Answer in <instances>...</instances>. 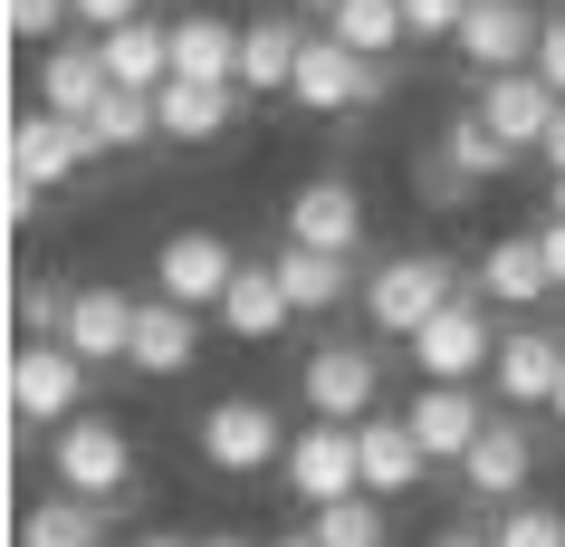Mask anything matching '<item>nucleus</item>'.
I'll use <instances>...</instances> for the list:
<instances>
[{"label":"nucleus","mask_w":565,"mask_h":547,"mask_svg":"<svg viewBox=\"0 0 565 547\" xmlns=\"http://www.w3.org/2000/svg\"><path fill=\"white\" fill-rule=\"evenodd\" d=\"M470 288H479L489 307H536L546 288H556V270H546V241H536V231H499V241L479 250Z\"/></svg>","instance_id":"f3484780"},{"label":"nucleus","mask_w":565,"mask_h":547,"mask_svg":"<svg viewBox=\"0 0 565 547\" xmlns=\"http://www.w3.org/2000/svg\"><path fill=\"white\" fill-rule=\"evenodd\" d=\"M422 202H441V212H450V202H470V182L450 173V154H441V145L422 154Z\"/></svg>","instance_id":"e433bc0d"},{"label":"nucleus","mask_w":565,"mask_h":547,"mask_svg":"<svg viewBox=\"0 0 565 547\" xmlns=\"http://www.w3.org/2000/svg\"><path fill=\"white\" fill-rule=\"evenodd\" d=\"M499 356V327H489V298L479 288H460V298L431 317V327L413 336V365H422V385H470L479 365Z\"/></svg>","instance_id":"0eeeda50"},{"label":"nucleus","mask_w":565,"mask_h":547,"mask_svg":"<svg viewBox=\"0 0 565 547\" xmlns=\"http://www.w3.org/2000/svg\"><path fill=\"white\" fill-rule=\"evenodd\" d=\"M298 10H307V20H335V0H298Z\"/></svg>","instance_id":"a18cd8bd"},{"label":"nucleus","mask_w":565,"mask_h":547,"mask_svg":"<svg viewBox=\"0 0 565 547\" xmlns=\"http://www.w3.org/2000/svg\"><path fill=\"white\" fill-rule=\"evenodd\" d=\"M536 471V442L518 413H489V432L470 442V461H460V490H479V499H518Z\"/></svg>","instance_id":"aec40b11"},{"label":"nucleus","mask_w":565,"mask_h":547,"mask_svg":"<svg viewBox=\"0 0 565 547\" xmlns=\"http://www.w3.org/2000/svg\"><path fill=\"white\" fill-rule=\"evenodd\" d=\"M355 442H364V490H374V499H413V490H422L431 452H422L413 413H364Z\"/></svg>","instance_id":"dca6fc26"},{"label":"nucleus","mask_w":565,"mask_h":547,"mask_svg":"<svg viewBox=\"0 0 565 547\" xmlns=\"http://www.w3.org/2000/svg\"><path fill=\"white\" fill-rule=\"evenodd\" d=\"M374 395H384V365H374V346H364V336H327V346H307L298 403L317 413V423H364V413H374Z\"/></svg>","instance_id":"20e7f679"},{"label":"nucleus","mask_w":565,"mask_h":547,"mask_svg":"<svg viewBox=\"0 0 565 547\" xmlns=\"http://www.w3.org/2000/svg\"><path fill=\"white\" fill-rule=\"evenodd\" d=\"M536 154H546V173H565V116L546 125V145H536Z\"/></svg>","instance_id":"a19ab883"},{"label":"nucleus","mask_w":565,"mask_h":547,"mask_svg":"<svg viewBox=\"0 0 565 547\" xmlns=\"http://www.w3.org/2000/svg\"><path fill=\"white\" fill-rule=\"evenodd\" d=\"M479 116H489V135L499 145H518V154H536L546 145V125L565 116V96L536 77V67H508V77H479V96H470Z\"/></svg>","instance_id":"9b49d317"},{"label":"nucleus","mask_w":565,"mask_h":547,"mask_svg":"<svg viewBox=\"0 0 565 547\" xmlns=\"http://www.w3.org/2000/svg\"><path fill=\"white\" fill-rule=\"evenodd\" d=\"M441 154H450V173L470 182V192H479V182H499L508 164H518V145H499L479 106H470V116H450V125H441Z\"/></svg>","instance_id":"c85d7f7f"},{"label":"nucleus","mask_w":565,"mask_h":547,"mask_svg":"<svg viewBox=\"0 0 565 547\" xmlns=\"http://www.w3.org/2000/svg\"><path fill=\"white\" fill-rule=\"evenodd\" d=\"M173 77H192V87H239V30L221 10L173 20Z\"/></svg>","instance_id":"b1692460"},{"label":"nucleus","mask_w":565,"mask_h":547,"mask_svg":"<svg viewBox=\"0 0 565 547\" xmlns=\"http://www.w3.org/2000/svg\"><path fill=\"white\" fill-rule=\"evenodd\" d=\"M536 241H546V270H556V288H565V212H546V231H536Z\"/></svg>","instance_id":"ea45409f"},{"label":"nucleus","mask_w":565,"mask_h":547,"mask_svg":"<svg viewBox=\"0 0 565 547\" xmlns=\"http://www.w3.org/2000/svg\"><path fill=\"white\" fill-rule=\"evenodd\" d=\"M211 317H221V327H231V336H249V346H268V336L288 327L298 307H288V288H278V270H268V260H239L231 298L211 307Z\"/></svg>","instance_id":"393cba45"},{"label":"nucleus","mask_w":565,"mask_h":547,"mask_svg":"<svg viewBox=\"0 0 565 547\" xmlns=\"http://www.w3.org/2000/svg\"><path fill=\"white\" fill-rule=\"evenodd\" d=\"M288 442L298 432H278V403H259V395H221L202 413V461L231 471V481H259L268 461H288Z\"/></svg>","instance_id":"39448f33"},{"label":"nucleus","mask_w":565,"mask_h":547,"mask_svg":"<svg viewBox=\"0 0 565 547\" xmlns=\"http://www.w3.org/2000/svg\"><path fill=\"white\" fill-rule=\"evenodd\" d=\"M268 547H317V538H307V528H298V538H268Z\"/></svg>","instance_id":"49530a36"},{"label":"nucleus","mask_w":565,"mask_h":547,"mask_svg":"<svg viewBox=\"0 0 565 547\" xmlns=\"http://www.w3.org/2000/svg\"><path fill=\"white\" fill-rule=\"evenodd\" d=\"M431 547H499V538H479V528H441Z\"/></svg>","instance_id":"79ce46f5"},{"label":"nucleus","mask_w":565,"mask_h":547,"mask_svg":"<svg viewBox=\"0 0 565 547\" xmlns=\"http://www.w3.org/2000/svg\"><path fill=\"white\" fill-rule=\"evenodd\" d=\"M77 164H96V135H87V125L49 116V106L10 125V173H30L39 192H58V182H77Z\"/></svg>","instance_id":"4468645a"},{"label":"nucleus","mask_w":565,"mask_h":547,"mask_svg":"<svg viewBox=\"0 0 565 547\" xmlns=\"http://www.w3.org/2000/svg\"><path fill=\"white\" fill-rule=\"evenodd\" d=\"M278 471H288V490H298L307 509H335V499L364 490V442H355V423H307Z\"/></svg>","instance_id":"1a4fd4ad"},{"label":"nucleus","mask_w":565,"mask_h":547,"mask_svg":"<svg viewBox=\"0 0 565 547\" xmlns=\"http://www.w3.org/2000/svg\"><path fill=\"white\" fill-rule=\"evenodd\" d=\"M556 30H565V10H556Z\"/></svg>","instance_id":"8fccbe9b"},{"label":"nucleus","mask_w":565,"mask_h":547,"mask_svg":"<svg viewBox=\"0 0 565 547\" xmlns=\"http://www.w3.org/2000/svg\"><path fill=\"white\" fill-rule=\"evenodd\" d=\"M335 39H345V49H355V59H384L393 67V49H403V0H335V20H327Z\"/></svg>","instance_id":"c756f323"},{"label":"nucleus","mask_w":565,"mask_h":547,"mask_svg":"<svg viewBox=\"0 0 565 547\" xmlns=\"http://www.w3.org/2000/svg\"><path fill=\"white\" fill-rule=\"evenodd\" d=\"M288 241L307 250H364V192L355 173H307L288 192Z\"/></svg>","instance_id":"f8f14e48"},{"label":"nucleus","mask_w":565,"mask_h":547,"mask_svg":"<svg viewBox=\"0 0 565 547\" xmlns=\"http://www.w3.org/2000/svg\"><path fill=\"white\" fill-rule=\"evenodd\" d=\"M77 20L106 39V30H125V20H145V0H77Z\"/></svg>","instance_id":"4c0bfd02"},{"label":"nucleus","mask_w":565,"mask_h":547,"mask_svg":"<svg viewBox=\"0 0 565 547\" xmlns=\"http://www.w3.org/2000/svg\"><path fill=\"white\" fill-rule=\"evenodd\" d=\"M460 20H470V0H403V30L413 39H460Z\"/></svg>","instance_id":"c9c22d12"},{"label":"nucleus","mask_w":565,"mask_h":547,"mask_svg":"<svg viewBox=\"0 0 565 547\" xmlns=\"http://www.w3.org/2000/svg\"><path fill=\"white\" fill-rule=\"evenodd\" d=\"M536 39H546V20H536V0H470V20H460V67L470 77H508V67H536Z\"/></svg>","instance_id":"6e6552de"},{"label":"nucleus","mask_w":565,"mask_h":547,"mask_svg":"<svg viewBox=\"0 0 565 547\" xmlns=\"http://www.w3.org/2000/svg\"><path fill=\"white\" fill-rule=\"evenodd\" d=\"M298 49H307L298 20H249V30H239V87H249V96H288Z\"/></svg>","instance_id":"a878e982"},{"label":"nucleus","mask_w":565,"mask_h":547,"mask_svg":"<svg viewBox=\"0 0 565 547\" xmlns=\"http://www.w3.org/2000/svg\"><path fill=\"white\" fill-rule=\"evenodd\" d=\"M135 547H202V538H173V528H145Z\"/></svg>","instance_id":"37998d69"},{"label":"nucleus","mask_w":565,"mask_h":547,"mask_svg":"<svg viewBox=\"0 0 565 547\" xmlns=\"http://www.w3.org/2000/svg\"><path fill=\"white\" fill-rule=\"evenodd\" d=\"M202 547H249V538H239V528H211V538Z\"/></svg>","instance_id":"c03bdc74"},{"label":"nucleus","mask_w":565,"mask_h":547,"mask_svg":"<svg viewBox=\"0 0 565 547\" xmlns=\"http://www.w3.org/2000/svg\"><path fill=\"white\" fill-rule=\"evenodd\" d=\"M67 20H77V0H0V30L10 39H49V49H58Z\"/></svg>","instance_id":"72a5a7b5"},{"label":"nucleus","mask_w":565,"mask_h":547,"mask_svg":"<svg viewBox=\"0 0 565 547\" xmlns=\"http://www.w3.org/2000/svg\"><path fill=\"white\" fill-rule=\"evenodd\" d=\"M413 432H422V452H431V461H450V471H460V461H470V442L489 432V403H479L470 385H422V395H413Z\"/></svg>","instance_id":"412c9836"},{"label":"nucleus","mask_w":565,"mask_h":547,"mask_svg":"<svg viewBox=\"0 0 565 547\" xmlns=\"http://www.w3.org/2000/svg\"><path fill=\"white\" fill-rule=\"evenodd\" d=\"M67 307H77V288H49V278H39V288H20V327L30 336H67Z\"/></svg>","instance_id":"f704fd0d"},{"label":"nucleus","mask_w":565,"mask_h":547,"mask_svg":"<svg viewBox=\"0 0 565 547\" xmlns=\"http://www.w3.org/2000/svg\"><path fill=\"white\" fill-rule=\"evenodd\" d=\"M268 270H278V288H288L298 317H335V298L355 288V250H307V241H288V250H268Z\"/></svg>","instance_id":"4be33fe9"},{"label":"nucleus","mask_w":565,"mask_h":547,"mask_svg":"<svg viewBox=\"0 0 565 547\" xmlns=\"http://www.w3.org/2000/svg\"><path fill=\"white\" fill-rule=\"evenodd\" d=\"M49 481L77 490V499H96V509H116L125 490H135V442H125V423H106V413H77V423L49 442Z\"/></svg>","instance_id":"7ed1b4c3"},{"label":"nucleus","mask_w":565,"mask_h":547,"mask_svg":"<svg viewBox=\"0 0 565 547\" xmlns=\"http://www.w3.org/2000/svg\"><path fill=\"white\" fill-rule=\"evenodd\" d=\"M288 96H298L307 116H364V106H384V96H393V67L384 59H355L335 30H307Z\"/></svg>","instance_id":"f03ea898"},{"label":"nucleus","mask_w":565,"mask_h":547,"mask_svg":"<svg viewBox=\"0 0 565 547\" xmlns=\"http://www.w3.org/2000/svg\"><path fill=\"white\" fill-rule=\"evenodd\" d=\"M106 87H116V77H106V49H96V39H58L49 67H39V106L67 116V125H87L96 106H106Z\"/></svg>","instance_id":"6ab92c4d"},{"label":"nucleus","mask_w":565,"mask_h":547,"mask_svg":"<svg viewBox=\"0 0 565 547\" xmlns=\"http://www.w3.org/2000/svg\"><path fill=\"white\" fill-rule=\"evenodd\" d=\"M77 395H87V365L67 356L58 336H20V356H10V413L67 432L77 423Z\"/></svg>","instance_id":"423d86ee"},{"label":"nucleus","mask_w":565,"mask_h":547,"mask_svg":"<svg viewBox=\"0 0 565 547\" xmlns=\"http://www.w3.org/2000/svg\"><path fill=\"white\" fill-rule=\"evenodd\" d=\"M556 413H565V375H556Z\"/></svg>","instance_id":"09e8293b"},{"label":"nucleus","mask_w":565,"mask_h":547,"mask_svg":"<svg viewBox=\"0 0 565 547\" xmlns=\"http://www.w3.org/2000/svg\"><path fill=\"white\" fill-rule=\"evenodd\" d=\"M135 375H153V385H173V375H192L202 365V307H173V298H145L135 307Z\"/></svg>","instance_id":"2eb2a0df"},{"label":"nucleus","mask_w":565,"mask_h":547,"mask_svg":"<svg viewBox=\"0 0 565 547\" xmlns=\"http://www.w3.org/2000/svg\"><path fill=\"white\" fill-rule=\"evenodd\" d=\"M231 278H239V250L221 231H173L153 250V298H173V307H221Z\"/></svg>","instance_id":"9d476101"},{"label":"nucleus","mask_w":565,"mask_h":547,"mask_svg":"<svg viewBox=\"0 0 565 547\" xmlns=\"http://www.w3.org/2000/svg\"><path fill=\"white\" fill-rule=\"evenodd\" d=\"M450 298H460V270H450L441 250H393L384 270L364 278V317H374L384 336H403V346H413Z\"/></svg>","instance_id":"f257e3e1"},{"label":"nucleus","mask_w":565,"mask_h":547,"mask_svg":"<svg viewBox=\"0 0 565 547\" xmlns=\"http://www.w3.org/2000/svg\"><path fill=\"white\" fill-rule=\"evenodd\" d=\"M307 538L317 547H384V499L355 490V499H335V509H307Z\"/></svg>","instance_id":"2f4dec72"},{"label":"nucleus","mask_w":565,"mask_h":547,"mask_svg":"<svg viewBox=\"0 0 565 547\" xmlns=\"http://www.w3.org/2000/svg\"><path fill=\"white\" fill-rule=\"evenodd\" d=\"M39 202H49V192H39L30 173H10V182H0V212H10V221H39Z\"/></svg>","instance_id":"58836bf2"},{"label":"nucleus","mask_w":565,"mask_h":547,"mask_svg":"<svg viewBox=\"0 0 565 547\" xmlns=\"http://www.w3.org/2000/svg\"><path fill=\"white\" fill-rule=\"evenodd\" d=\"M499 547H565V509H546V499H508V518L489 528Z\"/></svg>","instance_id":"473e14b6"},{"label":"nucleus","mask_w":565,"mask_h":547,"mask_svg":"<svg viewBox=\"0 0 565 547\" xmlns=\"http://www.w3.org/2000/svg\"><path fill=\"white\" fill-rule=\"evenodd\" d=\"M20 547H106V509L77 499V490H49V499H30V518H20Z\"/></svg>","instance_id":"cd10ccee"},{"label":"nucleus","mask_w":565,"mask_h":547,"mask_svg":"<svg viewBox=\"0 0 565 547\" xmlns=\"http://www.w3.org/2000/svg\"><path fill=\"white\" fill-rule=\"evenodd\" d=\"M556 212H565V173H556Z\"/></svg>","instance_id":"de8ad7c7"},{"label":"nucleus","mask_w":565,"mask_h":547,"mask_svg":"<svg viewBox=\"0 0 565 547\" xmlns=\"http://www.w3.org/2000/svg\"><path fill=\"white\" fill-rule=\"evenodd\" d=\"M135 307H145V298H125V288H77L58 346L77 365H125V356H135Z\"/></svg>","instance_id":"a211bd4d"},{"label":"nucleus","mask_w":565,"mask_h":547,"mask_svg":"<svg viewBox=\"0 0 565 547\" xmlns=\"http://www.w3.org/2000/svg\"><path fill=\"white\" fill-rule=\"evenodd\" d=\"M96 49H106V77H116V87H135V96L173 87V20H125V30H106Z\"/></svg>","instance_id":"5701e85b"},{"label":"nucleus","mask_w":565,"mask_h":547,"mask_svg":"<svg viewBox=\"0 0 565 547\" xmlns=\"http://www.w3.org/2000/svg\"><path fill=\"white\" fill-rule=\"evenodd\" d=\"M239 96L249 87H192V77H173L153 106H163V135H173V145H211V135H231Z\"/></svg>","instance_id":"bb28decb"},{"label":"nucleus","mask_w":565,"mask_h":547,"mask_svg":"<svg viewBox=\"0 0 565 547\" xmlns=\"http://www.w3.org/2000/svg\"><path fill=\"white\" fill-rule=\"evenodd\" d=\"M556 375H565L556 327H499V356H489V395L499 403H556Z\"/></svg>","instance_id":"ddd939ff"},{"label":"nucleus","mask_w":565,"mask_h":547,"mask_svg":"<svg viewBox=\"0 0 565 547\" xmlns=\"http://www.w3.org/2000/svg\"><path fill=\"white\" fill-rule=\"evenodd\" d=\"M87 135H96V154H135V145H153V135H163V106H153V96H135V87H106V106L87 116Z\"/></svg>","instance_id":"7c9ffc66"}]
</instances>
